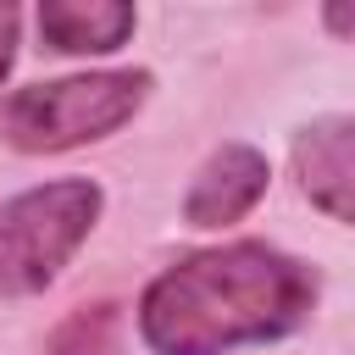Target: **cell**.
<instances>
[{
  "label": "cell",
  "instance_id": "3957f363",
  "mask_svg": "<svg viewBox=\"0 0 355 355\" xmlns=\"http://www.w3.org/2000/svg\"><path fill=\"white\" fill-rule=\"evenodd\" d=\"M100 222V183L55 178L0 200V300L44 294Z\"/></svg>",
  "mask_w": 355,
  "mask_h": 355
},
{
  "label": "cell",
  "instance_id": "277c9868",
  "mask_svg": "<svg viewBox=\"0 0 355 355\" xmlns=\"http://www.w3.org/2000/svg\"><path fill=\"white\" fill-rule=\"evenodd\" d=\"M288 166L300 194L333 216L355 227V116H316L294 133L288 144Z\"/></svg>",
  "mask_w": 355,
  "mask_h": 355
},
{
  "label": "cell",
  "instance_id": "7a4b0ae2",
  "mask_svg": "<svg viewBox=\"0 0 355 355\" xmlns=\"http://www.w3.org/2000/svg\"><path fill=\"white\" fill-rule=\"evenodd\" d=\"M144 94H150V72H83L55 83H28L0 100V139L22 155L94 144L122 122H133Z\"/></svg>",
  "mask_w": 355,
  "mask_h": 355
},
{
  "label": "cell",
  "instance_id": "6da1fadb",
  "mask_svg": "<svg viewBox=\"0 0 355 355\" xmlns=\"http://www.w3.org/2000/svg\"><path fill=\"white\" fill-rule=\"evenodd\" d=\"M316 305V272L272 244L239 239L166 266L139 300V338L155 355H227L288 338Z\"/></svg>",
  "mask_w": 355,
  "mask_h": 355
},
{
  "label": "cell",
  "instance_id": "ba28073f",
  "mask_svg": "<svg viewBox=\"0 0 355 355\" xmlns=\"http://www.w3.org/2000/svg\"><path fill=\"white\" fill-rule=\"evenodd\" d=\"M17 61V6H0V83Z\"/></svg>",
  "mask_w": 355,
  "mask_h": 355
},
{
  "label": "cell",
  "instance_id": "9c48e42d",
  "mask_svg": "<svg viewBox=\"0 0 355 355\" xmlns=\"http://www.w3.org/2000/svg\"><path fill=\"white\" fill-rule=\"evenodd\" d=\"M322 22H327L333 33H344V39H355V6H327Z\"/></svg>",
  "mask_w": 355,
  "mask_h": 355
},
{
  "label": "cell",
  "instance_id": "8992f818",
  "mask_svg": "<svg viewBox=\"0 0 355 355\" xmlns=\"http://www.w3.org/2000/svg\"><path fill=\"white\" fill-rule=\"evenodd\" d=\"M133 22L139 17L122 0H44L39 6V33L61 55H105L128 44Z\"/></svg>",
  "mask_w": 355,
  "mask_h": 355
},
{
  "label": "cell",
  "instance_id": "5b68a950",
  "mask_svg": "<svg viewBox=\"0 0 355 355\" xmlns=\"http://www.w3.org/2000/svg\"><path fill=\"white\" fill-rule=\"evenodd\" d=\"M266 183H272V166L255 144H222L194 172V183L183 194V222L189 227H233L255 211Z\"/></svg>",
  "mask_w": 355,
  "mask_h": 355
},
{
  "label": "cell",
  "instance_id": "52a82bcc",
  "mask_svg": "<svg viewBox=\"0 0 355 355\" xmlns=\"http://www.w3.org/2000/svg\"><path fill=\"white\" fill-rule=\"evenodd\" d=\"M116 305L100 300V305H83L72 311L55 333H50V355H116Z\"/></svg>",
  "mask_w": 355,
  "mask_h": 355
}]
</instances>
